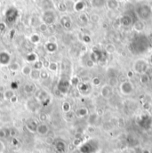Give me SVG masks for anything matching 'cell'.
Masks as SVG:
<instances>
[{"label":"cell","mask_w":152,"mask_h":153,"mask_svg":"<svg viewBox=\"0 0 152 153\" xmlns=\"http://www.w3.org/2000/svg\"><path fill=\"white\" fill-rule=\"evenodd\" d=\"M15 95V94H14V91L13 90H12V89H6L4 92V94H3V98L4 99V100H8V101H10V99L13 97V96H14Z\"/></svg>","instance_id":"d4e9b609"},{"label":"cell","mask_w":152,"mask_h":153,"mask_svg":"<svg viewBox=\"0 0 152 153\" xmlns=\"http://www.w3.org/2000/svg\"><path fill=\"white\" fill-rule=\"evenodd\" d=\"M135 13L141 21H148L152 17V7L149 4H141L136 9Z\"/></svg>","instance_id":"6da1fadb"},{"label":"cell","mask_w":152,"mask_h":153,"mask_svg":"<svg viewBox=\"0 0 152 153\" xmlns=\"http://www.w3.org/2000/svg\"><path fill=\"white\" fill-rule=\"evenodd\" d=\"M106 6L110 11H116L119 8V3L116 0H107Z\"/></svg>","instance_id":"ac0fdd59"},{"label":"cell","mask_w":152,"mask_h":153,"mask_svg":"<svg viewBox=\"0 0 152 153\" xmlns=\"http://www.w3.org/2000/svg\"><path fill=\"white\" fill-rule=\"evenodd\" d=\"M49 71H48V70H46V69H42L41 71H40V78L41 79H43L44 81V80H47L48 78H49Z\"/></svg>","instance_id":"1f68e13d"},{"label":"cell","mask_w":152,"mask_h":153,"mask_svg":"<svg viewBox=\"0 0 152 153\" xmlns=\"http://www.w3.org/2000/svg\"><path fill=\"white\" fill-rule=\"evenodd\" d=\"M6 90V87L4 85H0V93L4 94V92Z\"/></svg>","instance_id":"f5cc1de1"},{"label":"cell","mask_w":152,"mask_h":153,"mask_svg":"<svg viewBox=\"0 0 152 153\" xmlns=\"http://www.w3.org/2000/svg\"><path fill=\"white\" fill-rule=\"evenodd\" d=\"M57 7H58V10H59L60 12H66V11L68 10L67 5H66V3H64V2H60V3L58 4Z\"/></svg>","instance_id":"8d00e7d4"},{"label":"cell","mask_w":152,"mask_h":153,"mask_svg":"<svg viewBox=\"0 0 152 153\" xmlns=\"http://www.w3.org/2000/svg\"><path fill=\"white\" fill-rule=\"evenodd\" d=\"M35 99L39 102V104H41L44 107H46L47 105H49V103L51 102V97H50L49 94L46 91H44V89H39V90L36 91Z\"/></svg>","instance_id":"3957f363"},{"label":"cell","mask_w":152,"mask_h":153,"mask_svg":"<svg viewBox=\"0 0 152 153\" xmlns=\"http://www.w3.org/2000/svg\"><path fill=\"white\" fill-rule=\"evenodd\" d=\"M67 149V145L65 142L62 140H58L54 143V152L55 153H65Z\"/></svg>","instance_id":"30bf717a"},{"label":"cell","mask_w":152,"mask_h":153,"mask_svg":"<svg viewBox=\"0 0 152 153\" xmlns=\"http://www.w3.org/2000/svg\"><path fill=\"white\" fill-rule=\"evenodd\" d=\"M23 91L25 94H32L34 93H36L37 91V86L34 83L32 82H28L23 85Z\"/></svg>","instance_id":"4fadbf2b"},{"label":"cell","mask_w":152,"mask_h":153,"mask_svg":"<svg viewBox=\"0 0 152 153\" xmlns=\"http://www.w3.org/2000/svg\"><path fill=\"white\" fill-rule=\"evenodd\" d=\"M38 106H39V102L35 98H30L26 102V107L28 111H30V112H36L38 110Z\"/></svg>","instance_id":"9c48e42d"},{"label":"cell","mask_w":152,"mask_h":153,"mask_svg":"<svg viewBox=\"0 0 152 153\" xmlns=\"http://www.w3.org/2000/svg\"><path fill=\"white\" fill-rule=\"evenodd\" d=\"M56 20V14L53 10H46L43 13V21L46 25H51L54 23Z\"/></svg>","instance_id":"8992f818"},{"label":"cell","mask_w":152,"mask_h":153,"mask_svg":"<svg viewBox=\"0 0 152 153\" xmlns=\"http://www.w3.org/2000/svg\"><path fill=\"white\" fill-rule=\"evenodd\" d=\"M17 102H18V97H17L16 95L13 96V97L10 99V102H11V103H16Z\"/></svg>","instance_id":"7dc6e473"},{"label":"cell","mask_w":152,"mask_h":153,"mask_svg":"<svg viewBox=\"0 0 152 153\" xmlns=\"http://www.w3.org/2000/svg\"><path fill=\"white\" fill-rule=\"evenodd\" d=\"M120 23L124 27H130L131 25H133V19L130 15L125 14L120 19Z\"/></svg>","instance_id":"9a60e30c"},{"label":"cell","mask_w":152,"mask_h":153,"mask_svg":"<svg viewBox=\"0 0 152 153\" xmlns=\"http://www.w3.org/2000/svg\"><path fill=\"white\" fill-rule=\"evenodd\" d=\"M38 122L36 121V119L34 118H30L27 120L26 122V127L27 129L29 130V132L34 134V133H37V128H38Z\"/></svg>","instance_id":"7c38bea8"},{"label":"cell","mask_w":152,"mask_h":153,"mask_svg":"<svg viewBox=\"0 0 152 153\" xmlns=\"http://www.w3.org/2000/svg\"><path fill=\"white\" fill-rule=\"evenodd\" d=\"M32 70H33V69H32L31 66H30V65H25V66H23V67L22 68V73L23 76H30L31 71H32Z\"/></svg>","instance_id":"83f0119b"},{"label":"cell","mask_w":152,"mask_h":153,"mask_svg":"<svg viewBox=\"0 0 152 153\" xmlns=\"http://www.w3.org/2000/svg\"><path fill=\"white\" fill-rule=\"evenodd\" d=\"M37 1H43V0H37Z\"/></svg>","instance_id":"94428289"},{"label":"cell","mask_w":152,"mask_h":153,"mask_svg":"<svg viewBox=\"0 0 152 153\" xmlns=\"http://www.w3.org/2000/svg\"><path fill=\"white\" fill-rule=\"evenodd\" d=\"M65 117H66V118H67L68 120H72V119L76 117V115H75V112H73V111H70L65 113Z\"/></svg>","instance_id":"b9f144b4"},{"label":"cell","mask_w":152,"mask_h":153,"mask_svg":"<svg viewBox=\"0 0 152 153\" xmlns=\"http://www.w3.org/2000/svg\"><path fill=\"white\" fill-rule=\"evenodd\" d=\"M75 115H76V117H79V118H84L89 115V111L85 107H80L75 111Z\"/></svg>","instance_id":"2e32d148"},{"label":"cell","mask_w":152,"mask_h":153,"mask_svg":"<svg viewBox=\"0 0 152 153\" xmlns=\"http://www.w3.org/2000/svg\"><path fill=\"white\" fill-rule=\"evenodd\" d=\"M47 143H53V138H48V139H47Z\"/></svg>","instance_id":"9f6ffc18"},{"label":"cell","mask_w":152,"mask_h":153,"mask_svg":"<svg viewBox=\"0 0 152 153\" xmlns=\"http://www.w3.org/2000/svg\"><path fill=\"white\" fill-rule=\"evenodd\" d=\"M11 62V55L7 52H0V64L9 65Z\"/></svg>","instance_id":"5bb4252c"},{"label":"cell","mask_w":152,"mask_h":153,"mask_svg":"<svg viewBox=\"0 0 152 153\" xmlns=\"http://www.w3.org/2000/svg\"><path fill=\"white\" fill-rule=\"evenodd\" d=\"M85 7V4L83 1H77L74 4V10L76 12H82Z\"/></svg>","instance_id":"4316f807"},{"label":"cell","mask_w":152,"mask_h":153,"mask_svg":"<svg viewBox=\"0 0 152 153\" xmlns=\"http://www.w3.org/2000/svg\"><path fill=\"white\" fill-rule=\"evenodd\" d=\"M133 29L137 31V32H142L144 29H145V24L142 21L138 20L136 21L133 24Z\"/></svg>","instance_id":"d6986e66"},{"label":"cell","mask_w":152,"mask_h":153,"mask_svg":"<svg viewBox=\"0 0 152 153\" xmlns=\"http://www.w3.org/2000/svg\"><path fill=\"white\" fill-rule=\"evenodd\" d=\"M116 1H117L118 3H121V2H123V1H125V0H116Z\"/></svg>","instance_id":"91938a15"},{"label":"cell","mask_w":152,"mask_h":153,"mask_svg":"<svg viewBox=\"0 0 152 153\" xmlns=\"http://www.w3.org/2000/svg\"><path fill=\"white\" fill-rule=\"evenodd\" d=\"M4 29H5V24L3 23V22H1L0 23V30H4Z\"/></svg>","instance_id":"11a10c76"},{"label":"cell","mask_w":152,"mask_h":153,"mask_svg":"<svg viewBox=\"0 0 152 153\" xmlns=\"http://www.w3.org/2000/svg\"><path fill=\"white\" fill-rule=\"evenodd\" d=\"M116 48L113 44H107L105 45V52L109 54H113L114 53H116Z\"/></svg>","instance_id":"f1b7e54d"},{"label":"cell","mask_w":152,"mask_h":153,"mask_svg":"<svg viewBox=\"0 0 152 153\" xmlns=\"http://www.w3.org/2000/svg\"><path fill=\"white\" fill-rule=\"evenodd\" d=\"M101 96L104 99H110L113 94V87L109 84H104L100 91Z\"/></svg>","instance_id":"52a82bcc"},{"label":"cell","mask_w":152,"mask_h":153,"mask_svg":"<svg viewBox=\"0 0 152 153\" xmlns=\"http://www.w3.org/2000/svg\"><path fill=\"white\" fill-rule=\"evenodd\" d=\"M77 88L80 92H87L90 88V86L88 85V84L86 83H79L78 85H77Z\"/></svg>","instance_id":"d6a6232c"},{"label":"cell","mask_w":152,"mask_h":153,"mask_svg":"<svg viewBox=\"0 0 152 153\" xmlns=\"http://www.w3.org/2000/svg\"><path fill=\"white\" fill-rule=\"evenodd\" d=\"M49 132H50V127H49V126L46 123L42 122V123L38 124V128H37V133H38L39 135L44 136Z\"/></svg>","instance_id":"8fae6325"},{"label":"cell","mask_w":152,"mask_h":153,"mask_svg":"<svg viewBox=\"0 0 152 153\" xmlns=\"http://www.w3.org/2000/svg\"><path fill=\"white\" fill-rule=\"evenodd\" d=\"M18 17V11L15 8H9L5 13V20L8 23H13Z\"/></svg>","instance_id":"ba28073f"},{"label":"cell","mask_w":152,"mask_h":153,"mask_svg":"<svg viewBox=\"0 0 152 153\" xmlns=\"http://www.w3.org/2000/svg\"><path fill=\"white\" fill-rule=\"evenodd\" d=\"M62 111L64 113H67V112L70 111H71V105H70V103L69 102H67V101L63 102L62 104Z\"/></svg>","instance_id":"f546056e"},{"label":"cell","mask_w":152,"mask_h":153,"mask_svg":"<svg viewBox=\"0 0 152 153\" xmlns=\"http://www.w3.org/2000/svg\"><path fill=\"white\" fill-rule=\"evenodd\" d=\"M17 134V131L15 128H10V137L14 138Z\"/></svg>","instance_id":"bcb514c9"},{"label":"cell","mask_w":152,"mask_h":153,"mask_svg":"<svg viewBox=\"0 0 152 153\" xmlns=\"http://www.w3.org/2000/svg\"><path fill=\"white\" fill-rule=\"evenodd\" d=\"M119 90L120 93L124 95H130L133 93L134 91V86L132 84V82L126 80V81H123L120 85H119Z\"/></svg>","instance_id":"5b68a950"},{"label":"cell","mask_w":152,"mask_h":153,"mask_svg":"<svg viewBox=\"0 0 152 153\" xmlns=\"http://www.w3.org/2000/svg\"><path fill=\"white\" fill-rule=\"evenodd\" d=\"M2 98H3V94L0 93V99H2Z\"/></svg>","instance_id":"680465c9"},{"label":"cell","mask_w":152,"mask_h":153,"mask_svg":"<svg viewBox=\"0 0 152 153\" xmlns=\"http://www.w3.org/2000/svg\"><path fill=\"white\" fill-rule=\"evenodd\" d=\"M118 83V79H117V77H110V81H109V85H111L113 88H114L115 85H116V84Z\"/></svg>","instance_id":"60d3db41"},{"label":"cell","mask_w":152,"mask_h":153,"mask_svg":"<svg viewBox=\"0 0 152 153\" xmlns=\"http://www.w3.org/2000/svg\"><path fill=\"white\" fill-rule=\"evenodd\" d=\"M0 5H1V4H0Z\"/></svg>","instance_id":"6125c7cd"},{"label":"cell","mask_w":152,"mask_h":153,"mask_svg":"<svg viewBox=\"0 0 152 153\" xmlns=\"http://www.w3.org/2000/svg\"><path fill=\"white\" fill-rule=\"evenodd\" d=\"M61 24L65 29H70L71 28V21H70V17H68V16H62L61 18Z\"/></svg>","instance_id":"ffe728a7"},{"label":"cell","mask_w":152,"mask_h":153,"mask_svg":"<svg viewBox=\"0 0 152 153\" xmlns=\"http://www.w3.org/2000/svg\"><path fill=\"white\" fill-rule=\"evenodd\" d=\"M37 57H38V56H37V54H36L35 53H30L27 55V58H26V59H27V61H28L29 62H33V63H34L36 61H38V60H37Z\"/></svg>","instance_id":"836d02e7"},{"label":"cell","mask_w":152,"mask_h":153,"mask_svg":"<svg viewBox=\"0 0 152 153\" xmlns=\"http://www.w3.org/2000/svg\"><path fill=\"white\" fill-rule=\"evenodd\" d=\"M79 84V78L77 76H72L70 78V85H78Z\"/></svg>","instance_id":"ee69618b"},{"label":"cell","mask_w":152,"mask_h":153,"mask_svg":"<svg viewBox=\"0 0 152 153\" xmlns=\"http://www.w3.org/2000/svg\"><path fill=\"white\" fill-rule=\"evenodd\" d=\"M79 20L83 22V23H86L87 22H88V20H89V18H88V16L85 14V13H82L80 15H79Z\"/></svg>","instance_id":"ab89813d"},{"label":"cell","mask_w":152,"mask_h":153,"mask_svg":"<svg viewBox=\"0 0 152 153\" xmlns=\"http://www.w3.org/2000/svg\"><path fill=\"white\" fill-rule=\"evenodd\" d=\"M102 84V80L99 76H94L93 79H92V85H94V86H99L100 85Z\"/></svg>","instance_id":"f35d334b"},{"label":"cell","mask_w":152,"mask_h":153,"mask_svg":"<svg viewBox=\"0 0 152 153\" xmlns=\"http://www.w3.org/2000/svg\"><path fill=\"white\" fill-rule=\"evenodd\" d=\"M10 137V128L1 127L0 128V140Z\"/></svg>","instance_id":"cb8c5ba5"},{"label":"cell","mask_w":152,"mask_h":153,"mask_svg":"<svg viewBox=\"0 0 152 153\" xmlns=\"http://www.w3.org/2000/svg\"><path fill=\"white\" fill-rule=\"evenodd\" d=\"M30 78L32 79V80H38V79H40V71H38V70H32V71H31V73H30Z\"/></svg>","instance_id":"4dcf8cb0"},{"label":"cell","mask_w":152,"mask_h":153,"mask_svg":"<svg viewBox=\"0 0 152 153\" xmlns=\"http://www.w3.org/2000/svg\"><path fill=\"white\" fill-rule=\"evenodd\" d=\"M90 20L93 22H98L100 21V16L96 13H93L91 16H90Z\"/></svg>","instance_id":"7bdbcfd3"},{"label":"cell","mask_w":152,"mask_h":153,"mask_svg":"<svg viewBox=\"0 0 152 153\" xmlns=\"http://www.w3.org/2000/svg\"><path fill=\"white\" fill-rule=\"evenodd\" d=\"M30 41L32 44H38V43H39V41H40V37L38 36V34H33V35L30 36Z\"/></svg>","instance_id":"74e56055"},{"label":"cell","mask_w":152,"mask_h":153,"mask_svg":"<svg viewBox=\"0 0 152 153\" xmlns=\"http://www.w3.org/2000/svg\"><path fill=\"white\" fill-rule=\"evenodd\" d=\"M18 88V84L16 83V82H13L12 83V90H16Z\"/></svg>","instance_id":"f907efd6"},{"label":"cell","mask_w":152,"mask_h":153,"mask_svg":"<svg viewBox=\"0 0 152 153\" xmlns=\"http://www.w3.org/2000/svg\"><path fill=\"white\" fill-rule=\"evenodd\" d=\"M140 82L142 84V85H146L150 82V76L149 75H147L146 73L144 74H142L140 76Z\"/></svg>","instance_id":"e575fe53"},{"label":"cell","mask_w":152,"mask_h":153,"mask_svg":"<svg viewBox=\"0 0 152 153\" xmlns=\"http://www.w3.org/2000/svg\"><path fill=\"white\" fill-rule=\"evenodd\" d=\"M4 149H5V147H4V143H3L2 141H0V153H4Z\"/></svg>","instance_id":"c3c4849f"},{"label":"cell","mask_w":152,"mask_h":153,"mask_svg":"<svg viewBox=\"0 0 152 153\" xmlns=\"http://www.w3.org/2000/svg\"><path fill=\"white\" fill-rule=\"evenodd\" d=\"M33 69L34 70H38L41 71L42 69H44V62L41 61H36L33 64Z\"/></svg>","instance_id":"d590c367"},{"label":"cell","mask_w":152,"mask_h":153,"mask_svg":"<svg viewBox=\"0 0 152 153\" xmlns=\"http://www.w3.org/2000/svg\"><path fill=\"white\" fill-rule=\"evenodd\" d=\"M149 67L148 62L144 59H137L134 61L133 64V71L137 74H144L147 71V69Z\"/></svg>","instance_id":"7a4b0ae2"},{"label":"cell","mask_w":152,"mask_h":153,"mask_svg":"<svg viewBox=\"0 0 152 153\" xmlns=\"http://www.w3.org/2000/svg\"><path fill=\"white\" fill-rule=\"evenodd\" d=\"M99 118V114L98 113H93V114L89 115L88 117V123L90 124V126H93L94 125H96L97 121Z\"/></svg>","instance_id":"7402d4cb"},{"label":"cell","mask_w":152,"mask_h":153,"mask_svg":"<svg viewBox=\"0 0 152 153\" xmlns=\"http://www.w3.org/2000/svg\"><path fill=\"white\" fill-rule=\"evenodd\" d=\"M83 40H84V42H85V43H89V42L91 41V38H90L89 36L85 35V36H84V38H83Z\"/></svg>","instance_id":"681fc988"},{"label":"cell","mask_w":152,"mask_h":153,"mask_svg":"<svg viewBox=\"0 0 152 153\" xmlns=\"http://www.w3.org/2000/svg\"><path fill=\"white\" fill-rule=\"evenodd\" d=\"M40 119H41L42 121H44V120H46V119H47V117H46V114L43 113V114L40 115Z\"/></svg>","instance_id":"816d5d0a"},{"label":"cell","mask_w":152,"mask_h":153,"mask_svg":"<svg viewBox=\"0 0 152 153\" xmlns=\"http://www.w3.org/2000/svg\"><path fill=\"white\" fill-rule=\"evenodd\" d=\"M57 44L56 43H52V42H47L45 45V49L49 52V53H54L57 51Z\"/></svg>","instance_id":"603a6c76"},{"label":"cell","mask_w":152,"mask_h":153,"mask_svg":"<svg viewBox=\"0 0 152 153\" xmlns=\"http://www.w3.org/2000/svg\"><path fill=\"white\" fill-rule=\"evenodd\" d=\"M39 30L41 32H45L48 30V25H46L45 23H41L39 25Z\"/></svg>","instance_id":"f6af8a7d"},{"label":"cell","mask_w":152,"mask_h":153,"mask_svg":"<svg viewBox=\"0 0 152 153\" xmlns=\"http://www.w3.org/2000/svg\"><path fill=\"white\" fill-rule=\"evenodd\" d=\"M70 87V80L65 76H62L60 78L58 84H57V91L62 94H66Z\"/></svg>","instance_id":"277c9868"},{"label":"cell","mask_w":152,"mask_h":153,"mask_svg":"<svg viewBox=\"0 0 152 153\" xmlns=\"http://www.w3.org/2000/svg\"><path fill=\"white\" fill-rule=\"evenodd\" d=\"M46 68H47L48 71L55 73L59 70V64L57 62H48V65H47Z\"/></svg>","instance_id":"44dd1931"},{"label":"cell","mask_w":152,"mask_h":153,"mask_svg":"<svg viewBox=\"0 0 152 153\" xmlns=\"http://www.w3.org/2000/svg\"><path fill=\"white\" fill-rule=\"evenodd\" d=\"M106 2L107 0H90V4L92 5V7L93 8H102L106 5Z\"/></svg>","instance_id":"e0dca14e"},{"label":"cell","mask_w":152,"mask_h":153,"mask_svg":"<svg viewBox=\"0 0 152 153\" xmlns=\"http://www.w3.org/2000/svg\"><path fill=\"white\" fill-rule=\"evenodd\" d=\"M149 112H150V114L152 115V104H151V105L150 109H149Z\"/></svg>","instance_id":"6f0895ef"},{"label":"cell","mask_w":152,"mask_h":153,"mask_svg":"<svg viewBox=\"0 0 152 153\" xmlns=\"http://www.w3.org/2000/svg\"><path fill=\"white\" fill-rule=\"evenodd\" d=\"M133 71H127V76H128V77H133Z\"/></svg>","instance_id":"db71d44e"},{"label":"cell","mask_w":152,"mask_h":153,"mask_svg":"<svg viewBox=\"0 0 152 153\" xmlns=\"http://www.w3.org/2000/svg\"><path fill=\"white\" fill-rule=\"evenodd\" d=\"M8 67H9V70H10L11 71H13V72H17L18 71L21 70V65H20V63L17 62H10V64H9Z\"/></svg>","instance_id":"484cf974"}]
</instances>
